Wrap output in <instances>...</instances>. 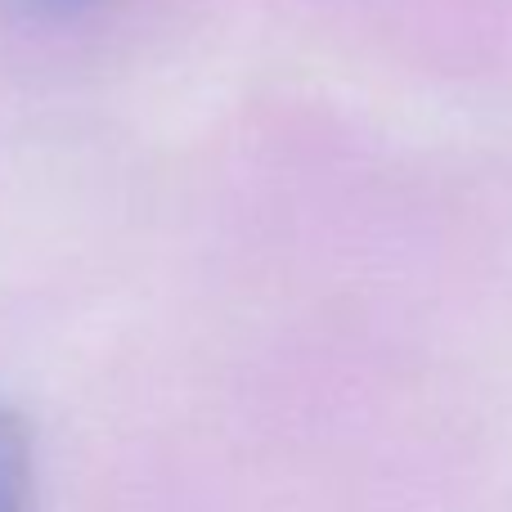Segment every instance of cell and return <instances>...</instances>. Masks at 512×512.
Returning <instances> with one entry per match:
<instances>
[{
    "label": "cell",
    "mask_w": 512,
    "mask_h": 512,
    "mask_svg": "<svg viewBox=\"0 0 512 512\" xmlns=\"http://www.w3.org/2000/svg\"><path fill=\"white\" fill-rule=\"evenodd\" d=\"M0 512H32V441L9 409H0Z\"/></svg>",
    "instance_id": "obj_1"
},
{
    "label": "cell",
    "mask_w": 512,
    "mask_h": 512,
    "mask_svg": "<svg viewBox=\"0 0 512 512\" xmlns=\"http://www.w3.org/2000/svg\"><path fill=\"white\" fill-rule=\"evenodd\" d=\"M18 9L27 14H41V18H68V14H81V9L99 5V0H14Z\"/></svg>",
    "instance_id": "obj_2"
}]
</instances>
